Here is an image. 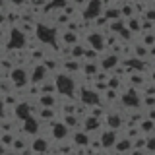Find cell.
<instances>
[{
    "label": "cell",
    "mask_w": 155,
    "mask_h": 155,
    "mask_svg": "<svg viewBox=\"0 0 155 155\" xmlns=\"http://www.w3.org/2000/svg\"><path fill=\"white\" fill-rule=\"evenodd\" d=\"M35 37L39 39V43H43V45H51V47L56 45V29L47 25V23H39L37 25Z\"/></svg>",
    "instance_id": "2"
},
{
    "label": "cell",
    "mask_w": 155,
    "mask_h": 155,
    "mask_svg": "<svg viewBox=\"0 0 155 155\" xmlns=\"http://www.w3.org/2000/svg\"><path fill=\"white\" fill-rule=\"evenodd\" d=\"M120 101H122V105L126 107V109H136V107H140V93H138V89L130 87L126 93L120 95Z\"/></svg>",
    "instance_id": "6"
},
{
    "label": "cell",
    "mask_w": 155,
    "mask_h": 155,
    "mask_svg": "<svg viewBox=\"0 0 155 155\" xmlns=\"http://www.w3.org/2000/svg\"><path fill=\"white\" fill-rule=\"evenodd\" d=\"M99 126H101V120L89 114V116H87V118L84 120V132H87V134L97 132V130H99Z\"/></svg>",
    "instance_id": "17"
},
{
    "label": "cell",
    "mask_w": 155,
    "mask_h": 155,
    "mask_svg": "<svg viewBox=\"0 0 155 155\" xmlns=\"http://www.w3.org/2000/svg\"><path fill=\"white\" fill-rule=\"evenodd\" d=\"M89 155H103L101 151H93V153H89Z\"/></svg>",
    "instance_id": "43"
},
{
    "label": "cell",
    "mask_w": 155,
    "mask_h": 155,
    "mask_svg": "<svg viewBox=\"0 0 155 155\" xmlns=\"http://www.w3.org/2000/svg\"><path fill=\"white\" fill-rule=\"evenodd\" d=\"M143 16H145V19H149V21H155V8L147 10V12H145Z\"/></svg>",
    "instance_id": "33"
},
{
    "label": "cell",
    "mask_w": 155,
    "mask_h": 155,
    "mask_svg": "<svg viewBox=\"0 0 155 155\" xmlns=\"http://www.w3.org/2000/svg\"><path fill=\"white\" fill-rule=\"evenodd\" d=\"M81 70H84V74H85L87 78H95V76H97V70H99V66H97L95 62H85V60H84V68H81Z\"/></svg>",
    "instance_id": "22"
},
{
    "label": "cell",
    "mask_w": 155,
    "mask_h": 155,
    "mask_svg": "<svg viewBox=\"0 0 155 155\" xmlns=\"http://www.w3.org/2000/svg\"><path fill=\"white\" fill-rule=\"evenodd\" d=\"M39 105H41V109H54L56 101H54V95L51 93H43L39 97Z\"/></svg>",
    "instance_id": "21"
},
{
    "label": "cell",
    "mask_w": 155,
    "mask_h": 155,
    "mask_svg": "<svg viewBox=\"0 0 155 155\" xmlns=\"http://www.w3.org/2000/svg\"><path fill=\"white\" fill-rule=\"evenodd\" d=\"M54 84H56V93H60L62 97H72L76 91V81L70 74H58L54 78Z\"/></svg>",
    "instance_id": "1"
},
{
    "label": "cell",
    "mask_w": 155,
    "mask_h": 155,
    "mask_svg": "<svg viewBox=\"0 0 155 155\" xmlns=\"http://www.w3.org/2000/svg\"><path fill=\"white\" fill-rule=\"evenodd\" d=\"M128 81H130V87H134V89H138V85H140V87L143 85V80H142V76H138V74H132Z\"/></svg>",
    "instance_id": "27"
},
{
    "label": "cell",
    "mask_w": 155,
    "mask_h": 155,
    "mask_svg": "<svg viewBox=\"0 0 155 155\" xmlns=\"http://www.w3.org/2000/svg\"><path fill=\"white\" fill-rule=\"evenodd\" d=\"M120 14H122V18H136L134 8L130 6V2H128V4H124V6L120 8Z\"/></svg>",
    "instance_id": "28"
},
{
    "label": "cell",
    "mask_w": 155,
    "mask_h": 155,
    "mask_svg": "<svg viewBox=\"0 0 155 155\" xmlns=\"http://www.w3.org/2000/svg\"><path fill=\"white\" fill-rule=\"evenodd\" d=\"M126 29V23H124V19H116V21H110L109 23V31H113V33H122Z\"/></svg>",
    "instance_id": "25"
},
{
    "label": "cell",
    "mask_w": 155,
    "mask_h": 155,
    "mask_svg": "<svg viewBox=\"0 0 155 155\" xmlns=\"http://www.w3.org/2000/svg\"><path fill=\"white\" fill-rule=\"evenodd\" d=\"M47 155H52V153H47Z\"/></svg>",
    "instance_id": "45"
},
{
    "label": "cell",
    "mask_w": 155,
    "mask_h": 155,
    "mask_svg": "<svg viewBox=\"0 0 155 155\" xmlns=\"http://www.w3.org/2000/svg\"><path fill=\"white\" fill-rule=\"evenodd\" d=\"M87 43H89V47L93 48V51H105L107 47V39L105 35H101L99 31H93L87 35Z\"/></svg>",
    "instance_id": "9"
},
{
    "label": "cell",
    "mask_w": 155,
    "mask_h": 155,
    "mask_svg": "<svg viewBox=\"0 0 155 155\" xmlns=\"http://www.w3.org/2000/svg\"><path fill=\"white\" fill-rule=\"evenodd\" d=\"M70 56L74 58H84L85 56V47H81V45H74V47H70Z\"/></svg>",
    "instance_id": "26"
},
{
    "label": "cell",
    "mask_w": 155,
    "mask_h": 155,
    "mask_svg": "<svg viewBox=\"0 0 155 155\" xmlns=\"http://www.w3.org/2000/svg\"><path fill=\"white\" fill-rule=\"evenodd\" d=\"M147 116H149V120H153V122H155V107H151V109H149Z\"/></svg>",
    "instance_id": "34"
},
{
    "label": "cell",
    "mask_w": 155,
    "mask_h": 155,
    "mask_svg": "<svg viewBox=\"0 0 155 155\" xmlns=\"http://www.w3.org/2000/svg\"><path fill=\"white\" fill-rule=\"evenodd\" d=\"M70 2L74 4V6H81L84 2H89V0H70Z\"/></svg>",
    "instance_id": "36"
},
{
    "label": "cell",
    "mask_w": 155,
    "mask_h": 155,
    "mask_svg": "<svg viewBox=\"0 0 155 155\" xmlns=\"http://www.w3.org/2000/svg\"><path fill=\"white\" fill-rule=\"evenodd\" d=\"M132 140L130 138H122V140H118V142H116V145H114V151L116 153H128V151H132Z\"/></svg>",
    "instance_id": "18"
},
{
    "label": "cell",
    "mask_w": 155,
    "mask_h": 155,
    "mask_svg": "<svg viewBox=\"0 0 155 155\" xmlns=\"http://www.w3.org/2000/svg\"><path fill=\"white\" fill-rule=\"evenodd\" d=\"M120 2H122V4H128V2H132V0H120Z\"/></svg>",
    "instance_id": "44"
},
{
    "label": "cell",
    "mask_w": 155,
    "mask_h": 155,
    "mask_svg": "<svg viewBox=\"0 0 155 155\" xmlns=\"http://www.w3.org/2000/svg\"><path fill=\"white\" fill-rule=\"evenodd\" d=\"M4 153H6V147H4V145L0 143V155H4Z\"/></svg>",
    "instance_id": "39"
},
{
    "label": "cell",
    "mask_w": 155,
    "mask_h": 155,
    "mask_svg": "<svg viewBox=\"0 0 155 155\" xmlns=\"http://www.w3.org/2000/svg\"><path fill=\"white\" fill-rule=\"evenodd\" d=\"M105 124H107V130H118V128H122V124H124V120H122V116H120V113H107L105 114Z\"/></svg>",
    "instance_id": "11"
},
{
    "label": "cell",
    "mask_w": 155,
    "mask_h": 155,
    "mask_svg": "<svg viewBox=\"0 0 155 155\" xmlns=\"http://www.w3.org/2000/svg\"><path fill=\"white\" fill-rule=\"evenodd\" d=\"M134 54H136V58H140V56H142V58H145V56H147V47H143V45H138V47L134 48Z\"/></svg>",
    "instance_id": "30"
},
{
    "label": "cell",
    "mask_w": 155,
    "mask_h": 155,
    "mask_svg": "<svg viewBox=\"0 0 155 155\" xmlns=\"http://www.w3.org/2000/svg\"><path fill=\"white\" fill-rule=\"evenodd\" d=\"M47 78H48V70L45 68V64L37 62V64L33 66L31 74H29V81H31V84H39V85H41L43 81L47 80Z\"/></svg>",
    "instance_id": "8"
},
{
    "label": "cell",
    "mask_w": 155,
    "mask_h": 155,
    "mask_svg": "<svg viewBox=\"0 0 155 155\" xmlns=\"http://www.w3.org/2000/svg\"><path fill=\"white\" fill-rule=\"evenodd\" d=\"M66 4H68V0H52L51 6H52V8H62V10H64Z\"/></svg>",
    "instance_id": "32"
},
{
    "label": "cell",
    "mask_w": 155,
    "mask_h": 155,
    "mask_svg": "<svg viewBox=\"0 0 155 155\" xmlns=\"http://www.w3.org/2000/svg\"><path fill=\"white\" fill-rule=\"evenodd\" d=\"M120 64V58L116 52H110V54H107L103 56V62H101V68H103L105 72H110V70H114L116 66Z\"/></svg>",
    "instance_id": "15"
},
{
    "label": "cell",
    "mask_w": 155,
    "mask_h": 155,
    "mask_svg": "<svg viewBox=\"0 0 155 155\" xmlns=\"http://www.w3.org/2000/svg\"><path fill=\"white\" fill-rule=\"evenodd\" d=\"M47 149H48V140L47 138H35L31 142V151L33 153H37V155H43V153H47Z\"/></svg>",
    "instance_id": "16"
},
{
    "label": "cell",
    "mask_w": 155,
    "mask_h": 155,
    "mask_svg": "<svg viewBox=\"0 0 155 155\" xmlns=\"http://www.w3.org/2000/svg\"><path fill=\"white\" fill-rule=\"evenodd\" d=\"M25 43H27V37L19 27H12L8 31V48L10 51H21L25 47Z\"/></svg>",
    "instance_id": "3"
},
{
    "label": "cell",
    "mask_w": 155,
    "mask_h": 155,
    "mask_svg": "<svg viewBox=\"0 0 155 155\" xmlns=\"http://www.w3.org/2000/svg\"><path fill=\"white\" fill-rule=\"evenodd\" d=\"M80 101H81L84 107H99L101 97H99V93H97L93 87H91V89H84L80 93Z\"/></svg>",
    "instance_id": "7"
},
{
    "label": "cell",
    "mask_w": 155,
    "mask_h": 155,
    "mask_svg": "<svg viewBox=\"0 0 155 155\" xmlns=\"http://www.w3.org/2000/svg\"><path fill=\"white\" fill-rule=\"evenodd\" d=\"M10 2H12L14 6H23V4H25L27 0H10Z\"/></svg>",
    "instance_id": "35"
},
{
    "label": "cell",
    "mask_w": 155,
    "mask_h": 155,
    "mask_svg": "<svg viewBox=\"0 0 155 155\" xmlns=\"http://www.w3.org/2000/svg\"><path fill=\"white\" fill-rule=\"evenodd\" d=\"M103 0H89L87 2V6L84 10V18L87 19V21H93V19H99L101 16H103Z\"/></svg>",
    "instance_id": "4"
},
{
    "label": "cell",
    "mask_w": 155,
    "mask_h": 155,
    "mask_svg": "<svg viewBox=\"0 0 155 155\" xmlns=\"http://www.w3.org/2000/svg\"><path fill=\"white\" fill-rule=\"evenodd\" d=\"M8 81H10L14 87H25V85L29 84V74H27V70H23V68H14V70H10Z\"/></svg>",
    "instance_id": "5"
},
{
    "label": "cell",
    "mask_w": 155,
    "mask_h": 155,
    "mask_svg": "<svg viewBox=\"0 0 155 155\" xmlns=\"http://www.w3.org/2000/svg\"><path fill=\"white\" fill-rule=\"evenodd\" d=\"M151 80H153V84H155V70L151 72Z\"/></svg>",
    "instance_id": "42"
},
{
    "label": "cell",
    "mask_w": 155,
    "mask_h": 155,
    "mask_svg": "<svg viewBox=\"0 0 155 155\" xmlns=\"http://www.w3.org/2000/svg\"><path fill=\"white\" fill-rule=\"evenodd\" d=\"M4 39V31H2V27H0V41Z\"/></svg>",
    "instance_id": "41"
},
{
    "label": "cell",
    "mask_w": 155,
    "mask_h": 155,
    "mask_svg": "<svg viewBox=\"0 0 155 155\" xmlns=\"http://www.w3.org/2000/svg\"><path fill=\"white\" fill-rule=\"evenodd\" d=\"M91 143V140H89V134L87 132H76L74 134V145H78V147H87V145Z\"/></svg>",
    "instance_id": "19"
},
{
    "label": "cell",
    "mask_w": 155,
    "mask_h": 155,
    "mask_svg": "<svg viewBox=\"0 0 155 155\" xmlns=\"http://www.w3.org/2000/svg\"><path fill=\"white\" fill-rule=\"evenodd\" d=\"M64 70H66V74H74V72H78V70H81L84 68V62H78V60H74V58H68V60L64 62Z\"/></svg>",
    "instance_id": "20"
},
{
    "label": "cell",
    "mask_w": 155,
    "mask_h": 155,
    "mask_svg": "<svg viewBox=\"0 0 155 155\" xmlns=\"http://www.w3.org/2000/svg\"><path fill=\"white\" fill-rule=\"evenodd\" d=\"M23 132H25L27 136H35L39 132V128H41V120L35 118V116H29L27 120H23Z\"/></svg>",
    "instance_id": "13"
},
{
    "label": "cell",
    "mask_w": 155,
    "mask_h": 155,
    "mask_svg": "<svg viewBox=\"0 0 155 155\" xmlns=\"http://www.w3.org/2000/svg\"><path fill=\"white\" fill-rule=\"evenodd\" d=\"M145 151H147L149 155L155 153V136H149L147 142H145Z\"/></svg>",
    "instance_id": "29"
},
{
    "label": "cell",
    "mask_w": 155,
    "mask_h": 155,
    "mask_svg": "<svg viewBox=\"0 0 155 155\" xmlns=\"http://www.w3.org/2000/svg\"><path fill=\"white\" fill-rule=\"evenodd\" d=\"M4 109H6V103H4V101H2V99H0V116H2V114H4Z\"/></svg>",
    "instance_id": "38"
},
{
    "label": "cell",
    "mask_w": 155,
    "mask_h": 155,
    "mask_svg": "<svg viewBox=\"0 0 155 155\" xmlns=\"http://www.w3.org/2000/svg\"><path fill=\"white\" fill-rule=\"evenodd\" d=\"M140 29V21L136 18H130V23H128V31H138Z\"/></svg>",
    "instance_id": "31"
},
{
    "label": "cell",
    "mask_w": 155,
    "mask_h": 155,
    "mask_svg": "<svg viewBox=\"0 0 155 155\" xmlns=\"http://www.w3.org/2000/svg\"><path fill=\"white\" fill-rule=\"evenodd\" d=\"M99 142H101V147L103 149H114V145H116V132L114 130H105L103 134H101V138H99Z\"/></svg>",
    "instance_id": "12"
},
{
    "label": "cell",
    "mask_w": 155,
    "mask_h": 155,
    "mask_svg": "<svg viewBox=\"0 0 155 155\" xmlns=\"http://www.w3.org/2000/svg\"><path fill=\"white\" fill-rule=\"evenodd\" d=\"M62 122H64L68 128H78V126L81 124V120L78 118L76 114H64V118H62Z\"/></svg>",
    "instance_id": "23"
},
{
    "label": "cell",
    "mask_w": 155,
    "mask_h": 155,
    "mask_svg": "<svg viewBox=\"0 0 155 155\" xmlns=\"http://www.w3.org/2000/svg\"><path fill=\"white\" fill-rule=\"evenodd\" d=\"M14 114H16V118H19L23 122L29 116H33V105L31 103H18L14 107Z\"/></svg>",
    "instance_id": "10"
},
{
    "label": "cell",
    "mask_w": 155,
    "mask_h": 155,
    "mask_svg": "<svg viewBox=\"0 0 155 155\" xmlns=\"http://www.w3.org/2000/svg\"><path fill=\"white\" fill-rule=\"evenodd\" d=\"M51 136L54 140H64L68 136V126L64 122H51Z\"/></svg>",
    "instance_id": "14"
},
{
    "label": "cell",
    "mask_w": 155,
    "mask_h": 155,
    "mask_svg": "<svg viewBox=\"0 0 155 155\" xmlns=\"http://www.w3.org/2000/svg\"><path fill=\"white\" fill-rule=\"evenodd\" d=\"M138 126H140V132H143V134H151V132H155V122H153V120H149V118L142 120Z\"/></svg>",
    "instance_id": "24"
},
{
    "label": "cell",
    "mask_w": 155,
    "mask_h": 155,
    "mask_svg": "<svg viewBox=\"0 0 155 155\" xmlns=\"http://www.w3.org/2000/svg\"><path fill=\"white\" fill-rule=\"evenodd\" d=\"M4 155H19V153H16V151H6Z\"/></svg>",
    "instance_id": "40"
},
{
    "label": "cell",
    "mask_w": 155,
    "mask_h": 155,
    "mask_svg": "<svg viewBox=\"0 0 155 155\" xmlns=\"http://www.w3.org/2000/svg\"><path fill=\"white\" fill-rule=\"evenodd\" d=\"M4 23H6V14H4V12H0V27H2Z\"/></svg>",
    "instance_id": "37"
}]
</instances>
